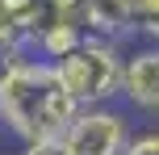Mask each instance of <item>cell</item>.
Returning <instances> with one entry per match:
<instances>
[{"label": "cell", "mask_w": 159, "mask_h": 155, "mask_svg": "<svg viewBox=\"0 0 159 155\" xmlns=\"http://www.w3.org/2000/svg\"><path fill=\"white\" fill-rule=\"evenodd\" d=\"M80 105L63 92L55 67L42 59H25L21 71L0 92V126L17 139V147H34L46 139H63L75 122Z\"/></svg>", "instance_id": "6da1fadb"}, {"label": "cell", "mask_w": 159, "mask_h": 155, "mask_svg": "<svg viewBox=\"0 0 159 155\" xmlns=\"http://www.w3.org/2000/svg\"><path fill=\"white\" fill-rule=\"evenodd\" d=\"M63 84V92L75 101L80 109H96V105H113L121 97V71H126V46L109 38L88 34L84 42L63 55L59 63H50Z\"/></svg>", "instance_id": "7a4b0ae2"}, {"label": "cell", "mask_w": 159, "mask_h": 155, "mask_svg": "<svg viewBox=\"0 0 159 155\" xmlns=\"http://www.w3.org/2000/svg\"><path fill=\"white\" fill-rule=\"evenodd\" d=\"M130 139H134V126L130 113L117 105H96V109H80L75 122L67 126L63 143L75 155H126Z\"/></svg>", "instance_id": "3957f363"}, {"label": "cell", "mask_w": 159, "mask_h": 155, "mask_svg": "<svg viewBox=\"0 0 159 155\" xmlns=\"http://www.w3.org/2000/svg\"><path fill=\"white\" fill-rule=\"evenodd\" d=\"M121 101L138 113H159V46H151V42L126 46Z\"/></svg>", "instance_id": "277c9868"}, {"label": "cell", "mask_w": 159, "mask_h": 155, "mask_svg": "<svg viewBox=\"0 0 159 155\" xmlns=\"http://www.w3.org/2000/svg\"><path fill=\"white\" fill-rule=\"evenodd\" d=\"M84 21H88V34H96V38L121 42V46H126V38H134L130 0H84Z\"/></svg>", "instance_id": "5b68a950"}, {"label": "cell", "mask_w": 159, "mask_h": 155, "mask_svg": "<svg viewBox=\"0 0 159 155\" xmlns=\"http://www.w3.org/2000/svg\"><path fill=\"white\" fill-rule=\"evenodd\" d=\"M130 13H134V38L155 42L159 38V0H130Z\"/></svg>", "instance_id": "8992f818"}, {"label": "cell", "mask_w": 159, "mask_h": 155, "mask_svg": "<svg viewBox=\"0 0 159 155\" xmlns=\"http://www.w3.org/2000/svg\"><path fill=\"white\" fill-rule=\"evenodd\" d=\"M25 59H30V50H25V46H0V92L8 88V80H13L17 71H21Z\"/></svg>", "instance_id": "52a82bcc"}, {"label": "cell", "mask_w": 159, "mask_h": 155, "mask_svg": "<svg viewBox=\"0 0 159 155\" xmlns=\"http://www.w3.org/2000/svg\"><path fill=\"white\" fill-rule=\"evenodd\" d=\"M126 155H159V130H134Z\"/></svg>", "instance_id": "ba28073f"}, {"label": "cell", "mask_w": 159, "mask_h": 155, "mask_svg": "<svg viewBox=\"0 0 159 155\" xmlns=\"http://www.w3.org/2000/svg\"><path fill=\"white\" fill-rule=\"evenodd\" d=\"M25 155H75L63 139H46V143H34V147H21Z\"/></svg>", "instance_id": "9c48e42d"}, {"label": "cell", "mask_w": 159, "mask_h": 155, "mask_svg": "<svg viewBox=\"0 0 159 155\" xmlns=\"http://www.w3.org/2000/svg\"><path fill=\"white\" fill-rule=\"evenodd\" d=\"M0 155H25L21 147H0Z\"/></svg>", "instance_id": "30bf717a"}, {"label": "cell", "mask_w": 159, "mask_h": 155, "mask_svg": "<svg viewBox=\"0 0 159 155\" xmlns=\"http://www.w3.org/2000/svg\"><path fill=\"white\" fill-rule=\"evenodd\" d=\"M151 46H159V38H155V42H151Z\"/></svg>", "instance_id": "8fae6325"}]
</instances>
